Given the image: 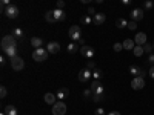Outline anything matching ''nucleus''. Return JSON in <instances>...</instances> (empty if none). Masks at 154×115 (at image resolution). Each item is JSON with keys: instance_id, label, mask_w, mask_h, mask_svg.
I'll list each match as a JSON object with an SVG mask.
<instances>
[{"instance_id": "nucleus-22", "label": "nucleus", "mask_w": 154, "mask_h": 115, "mask_svg": "<svg viewBox=\"0 0 154 115\" xmlns=\"http://www.w3.org/2000/svg\"><path fill=\"white\" fill-rule=\"evenodd\" d=\"M12 37L16 38V40H23V31H22V28H14V31H12V34H11Z\"/></svg>"}, {"instance_id": "nucleus-16", "label": "nucleus", "mask_w": 154, "mask_h": 115, "mask_svg": "<svg viewBox=\"0 0 154 115\" xmlns=\"http://www.w3.org/2000/svg\"><path fill=\"white\" fill-rule=\"evenodd\" d=\"M68 95H69V89L68 87H60L59 91H57V94H56V97L59 98V101L63 100V98H68Z\"/></svg>"}, {"instance_id": "nucleus-37", "label": "nucleus", "mask_w": 154, "mask_h": 115, "mask_svg": "<svg viewBox=\"0 0 154 115\" xmlns=\"http://www.w3.org/2000/svg\"><path fill=\"white\" fill-rule=\"evenodd\" d=\"M86 12H88V16H91V17H94V16L97 14V12L94 11V8H91V6L88 8V11H86Z\"/></svg>"}, {"instance_id": "nucleus-30", "label": "nucleus", "mask_w": 154, "mask_h": 115, "mask_svg": "<svg viewBox=\"0 0 154 115\" xmlns=\"http://www.w3.org/2000/svg\"><path fill=\"white\" fill-rule=\"evenodd\" d=\"M152 6H154V3L151 2V0H146V2L143 3V11H149V9H152Z\"/></svg>"}, {"instance_id": "nucleus-13", "label": "nucleus", "mask_w": 154, "mask_h": 115, "mask_svg": "<svg viewBox=\"0 0 154 115\" xmlns=\"http://www.w3.org/2000/svg\"><path fill=\"white\" fill-rule=\"evenodd\" d=\"M46 51L49 54H57L59 51H60V45L57 42H49L48 46H46Z\"/></svg>"}, {"instance_id": "nucleus-18", "label": "nucleus", "mask_w": 154, "mask_h": 115, "mask_svg": "<svg viewBox=\"0 0 154 115\" xmlns=\"http://www.w3.org/2000/svg\"><path fill=\"white\" fill-rule=\"evenodd\" d=\"M3 52H5V55H6V57H9V60L19 57V55H17V48H16V46H14V48H8V49H5Z\"/></svg>"}, {"instance_id": "nucleus-26", "label": "nucleus", "mask_w": 154, "mask_h": 115, "mask_svg": "<svg viewBox=\"0 0 154 115\" xmlns=\"http://www.w3.org/2000/svg\"><path fill=\"white\" fill-rule=\"evenodd\" d=\"M80 23H82V25H91V23H93V17L88 16V14H86V16H82V17H80Z\"/></svg>"}, {"instance_id": "nucleus-32", "label": "nucleus", "mask_w": 154, "mask_h": 115, "mask_svg": "<svg viewBox=\"0 0 154 115\" xmlns=\"http://www.w3.org/2000/svg\"><path fill=\"white\" fill-rule=\"evenodd\" d=\"M128 29H131V31H136V29H137V22H134V20L128 22Z\"/></svg>"}, {"instance_id": "nucleus-35", "label": "nucleus", "mask_w": 154, "mask_h": 115, "mask_svg": "<svg viewBox=\"0 0 154 115\" xmlns=\"http://www.w3.org/2000/svg\"><path fill=\"white\" fill-rule=\"evenodd\" d=\"M112 49L116 51V52H120V51L123 49V45H122V43H114V46H112Z\"/></svg>"}, {"instance_id": "nucleus-36", "label": "nucleus", "mask_w": 154, "mask_h": 115, "mask_svg": "<svg viewBox=\"0 0 154 115\" xmlns=\"http://www.w3.org/2000/svg\"><path fill=\"white\" fill-rule=\"evenodd\" d=\"M6 94H8V92H6V87H5V86H2V87H0V97L5 98V97H6Z\"/></svg>"}, {"instance_id": "nucleus-8", "label": "nucleus", "mask_w": 154, "mask_h": 115, "mask_svg": "<svg viewBox=\"0 0 154 115\" xmlns=\"http://www.w3.org/2000/svg\"><path fill=\"white\" fill-rule=\"evenodd\" d=\"M131 87L134 89V91H140V89H143V87H145L143 77H134L133 81H131Z\"/></svg>"}, {"instance_id": "nucleus-39", "label": "nucleus", "mask_w": 154, "mask_h": 115, "mask_svg": "<svg viewBox=\"0 0 154 115\" xmlns=\"http://www.w3.org/2000/svg\"><path fill=\"white\" fill-rule=\"evenodd\" d=\"M63 6H65V2H63V0H59L57 2V9H62Z\"/></svg>"}, {"instance_id": "nucleus-19", "label": "nucleus", "mask_w": 154, "mask_h": 115, "mask_svg": "<svg viewBox=\"0 0 154 115\" xmlns=\"http://www.w3.org/2000/svg\"><path fill=\"white\" fill-rule=\"evenodd\" d=\"M54 17H56L57 22H63V20L66 19V14L63 12V9H56L54 11Z\"/></svg>"}, {"instance_id": "nucleus-3", "label": "nucleus", "mask_w": 154, "mask_h": 115, "mask_svg": "<svg viewBox=\"0 0 154 115\" xmlns=\"http://www.w3.org/2000/svg\"><path fill=\"white\" fill-rule=\"evenodd\" d=\"M48 51L46 49H43V48H38V49H34V52H32V58H34V61H46V58H48Z\"/></svg>"}, {"instance_id": "nucleus-6", "label": "nucleus", "mask_w": 154, "mask_h": 115, "mask_svg": "<svg viewBox=\"0 0 154 115\" xmlns=\"http://www.w3.org/2000/svg\"><path fill=\"white\" fill-rule=\"evenodd\" d=\"M19 14H20V9H19L16 5L8 6V8H6V11H5V16H6L8 19H17V17H19Z\"/></svg>"}, {"instance_id": "nucleus-24", "label": "nucleus", "mask_w": 154, "mask_h": 115, "mask_svg": "<svg viewBox=\"0 0 154 115\" xmlns=\"http://www.w3.org/2000/svg\"><path fill=\"white\" fill-rule=\"evenodd\" d=\"M143 52H145L143 46H137V45H136V48L133 49V54H134L136 57H142V55H143Z\"/></svg>"}, {"instance_id": "nucleus-5", "label": "nucleus", "mask_w": 154, "mask_h": 115, "mask_svg": "<svg viewBox=\"0 0 154 115\" xmlns=\"http://www.w3.org/2000/svg\"><path fill=\"white\" fill-rule=\"evenodd\" d=\"M66 114V105L63 101H57L53 106V115H65Z\"/></svg>"}, {"instance_id": "nucleus-43", "label": "nucleus", "mask_w": 154, "mask_h": 115, "mask_svg": "<svg viewBox=\"0 0 154 115\" xmlns=\"http://www.w3.org/2000/svg\"><path fill=\"white\" fill-rule=\"evenodd\" d=\"M108 115H120V112H117V111H112V112H109Z\"/></svg>"}, {"instance_id": "nucleus-11", "label": "nucleus", "mask_w": 154, "mask_h": 115, "mask_svg": "<svg viewBox=\"0 0 154 115\" xmlns=\"http://www.w3.org/2000/svg\"><path fill=\"white\" fill-rule=\"evenodd\" d=\"M11 66H12L14 71H22L25 68V61H23L22 57H16V58L11 60Z\"/></svg>"}, {"instance_id": "nucleus-33", "label": "nucleus", "mask_w": 154, "mask_h": 115, "mask_svg": "<svg viewBox=\"0 0 154 115\" xmlns=\"http://www.w3.org/2000/svg\"><path fill=\"white\" fill-rule=\"evenodd\" d=\"M83 97H85V98H91V100H93V92H91V89H89V87L83 91Z\"/></svg>"}, {"instance_id": "nucleus-9", "label": "nucleus", "mask_w": 154, "mask_h": 115, "mask_svg": "<svg viewBox=\"0 0 154 115\" xmlns=\"http://www.w3.org/2000/svg\"><path fill=\"white\" fill-rule=\"evenodd\" d=\"M130 14H131V20L139 22V20H142L145 17V11H143V8H136L130 12Z\"/></svg>"}, {"instance_id": "nucleus-44", "label": "nucleus", "mask_w": 154, "mask_h": 115, "mask_svg": "<svg viewBox=\"0 0 154 115\" xmlns=\"http://www.w3.org/2000/svg\"><path fill=\"white\" fill-rule=\"evenodd\" d=\"M0 115H6V114H5V112H2V114H0Z\"/></svg>"}, {"instance_id": "nucleus-28", "label": "nucleus", "mask_w": 154, "mask_h": 115, "mask_svg": "<svg viewBox=\"0 0 154 115\" xmlns=\"http://www.w3.org/2000/svg\"><path fill=\"white\" fill-rule=\"evenodd\" d=\"M77 51H80V48H79L77 43H69L68 45V52L69 54H74V52H77Z\"/></svg>"}, {"instance_id": "nucleus-4", "label": "nucleus", "mask_w": 154, "mask_h": 115, "mask_svg": "<svg viewBox=\"0 0 154 115\" xmlns=\"http://www.w3.org/2000/svg\"><path fill=\"white\" fill-rule=\"evenodd\" d=\"M0 46H2V49L5 51V49H8V48H17V40L12 35H5L3 38H2V43H0Z\"/></svg>"}, {"instance_id": "nucleus-14", "label": "nucleus", "mask_w": 154, "mask_h": 115, "mask_svg": "<svg viewBox=\"0 0 154 115\" xmlns=\"http://www.w3.org/2000/svg\"><path fill=\"white\" fill-rule=\"evenodd\" d=\"M105 20H106V16L103 14V12H97V14L93 17V23L96 25V26H99V25H103Z\"/></svg>"}, {"instance_id": "nucleus-41", "label": "nucleus", "mask_w": 154, "mask_h": 115, "mask_svg": "<svg viewBox=\"0 0 154 115\" xmlns=\"http://www.w3.org/2000/svg\"><path fill=\"white\" fill-rule=\"evenodd\" d=\"M5 63H6V58H5V55H2V57H0V65H5Z\"/></svg>"}, {"instance_id": "nucleus-40", "label": "nucleus", "mask_w": 154, "mask_h": 115, "mask_svg": "<svg viewBox=\"0 0 154 115\" xmlns=\"http://www.w3.org/2000/svg\"><path fill=\"white\" fill-rule=\"evenodd\" d=\"M148 61H149V63H151V65L154 66V54H151V55L148 57Z\"/></svg>"}, {"instance_id": "nucleus-2", "label": "nucleus", "mask_w": 154, "mask_h": 115, "mask_svg": "<svg viewBox=\"0 0 154 115\" xmlns=\"http://www.w3.org/2000/svg\"><path fill=\"white\" fill-rule=\"evenodd\" d=\"M89 89H91L93 92V97H100V95H105V87L102 86V83L99 80H94L91 83V86H89Z\"/></svg>"}, {"instance_id": "nucleus-45", "label": "nucleus", "mask_w": 154, "mask_h": 115, "mask_svg": "<svg viewBox=\"0 0 154 115\" xmlns=\"http://www.w3.org/2000/svg\"><path fill=\"white\" fill-rule=\"evenodd\" d=\"M152 48H154V43H152Z\"/></svg>"}, {"instance_id": "nucleus-21", "label": "nucleus", "mask_w": 154, "mask_h": 115, "mask_svg": "<svg viewBox=\"0 0 154 115\" xmlns=\"http://www.w3.org/2000/svg\"><path fill=\"white\" fill-rule=\"evenodd\" d=\"M31 45H32L35 49L42 48V45H43V38H40V37H32V38H31Z\"/></svg>"}, {"instance_id": "nucleus-17", "label": "nucleus", "mask_w": 154, "mask_h": 115, "mask_svg": "<svg viewBox=\"0 0 154 115\" xmlns=\"http://www.w3.org/2000/svg\"><path fill=\"white\" fill-rule=\"evenodd\" d=\"M45 103H46V105H51V106H54V105L57 103V97H56L54 94H51V92L45 94Z\"/></svg>"}, {"instance_id": "nucleus-15", "label": "nucleus", "mask_w": 154, "mask_h": 115, "mask_svg": "<svg viewBox=\"0 0 154 115\" xmlns=\"http://www.w3.org/2000/svg\"><path fill=\"white\" fill-rule=\"evenodd\" d=\"M130 72H131L134 77H143V75H145V71H143L142 68L136 66V65H131V66H130Z\"/></svg>"}, {"instance_id": "nucleus-23", "label": "nucleus", "mask_w": 154, "mask_h": 115, "mask_svg": "<svg viewBox=\"0 0 154 115\" xmlns=\"http://www.w3.org/2000/svg\"><path fill=\"white\" fill-rule=\"evenodd\" d=\"M45 19H46V22H49V23H56V22H57L56 17H54V11H46Z\"/></svg>"}, {"instance_id": "nucleus-42", "label": "nucleus", "mask_w": 154, "mask_h": 115, "mask_svg": "<svg viewBox=\"0 0 154 115\" xmlns=\"http://www.w3.org/2000/svg\"><path fill=\"white\" fill-rule=\"evenodd\" d=\"M149 77L154 80V66H151V69H149Z\"/></svg>"}, {"instance_id": "nucleus-34", "label": "nucleus", "mask_w": 154, "mask_h": 115, "mask_svg": "<svg viewBox=\"0 0 154 115\" xmlns=\"http://www.w3.org/2000/svg\"><path fill=\"white\" fill-rule=\"evenodd\" d=\"M86 68H88L89 71H94V69H96V63H94L93 60H89V61H86Z\"/></svg>"}, {"instance_id": "nucleus-20", "label": "nucleus", "mask_w": 154, "mask_h": 115, "mask_svg": "<svg viewBox=\"0 0 154 115\" xmlns=\"http://www.w3.org/2000/svg\"><path fill=\"white\" fill-rule=\"evenodd\" d=\"M123 49H128V51H133L136 48V43L131 40V38H126V40H123Z\"/></svg>"}, {"instance_id": "nucleus-7", "label": "nucleus", "mask_w": 154, "mask_h": 115, "mask_svg": "<svg viewBox=\"0 0 154 115\" xmlns=\"http://www.w3.org/2000/svg\"><path fill=\"white\" fill-rule=\"evenodd\" d=\"M80 54H82V57H85V58H88V60H91L93 57H94V49L91 48V46H88V45H83V46H80Z\"/></svg>"}, {"instance_id": "nucleus-12", "label": "nucleus", "mask_w": 154, "mask_h": 115, "mask_svg": "<svg viewBox=\"0 0 154 115\" xmlns=\"http://www.w3.org/2000/svg\"><path fill=\"white\" fill-rule=\"evenodd\" d=\"M134 43L137 46H145L146 45V34L145 32H137V35L134 37Z\"/></svg>"}, {"instance_id": "nucleus-1", "label": "nucleus", "mask_w": 154, "mask_h": 115, "mask_svg": "<svg viewBox=\"0 0 154 115\" xmlns=\"http://www.w3.org/2000/svg\"><path fill=\"white\" fill-rule=\"evenodd\" d=\"M68 34H69V37H71V40L79 42V43L83 46V35H82V29H80L79 25H74V26H71L69 31H68Z\"/></svg>"}, {"instance_id": "nucleus-38", "label": "nucleus", "mask_w": 154, "mask_h": 115, "mask_svg": "<svg viewBox=\"0 0 154 115\" xmlns=\"http://www.w3.org/2000/svg\"><path fill=\"white\" fill-rule=\"evenodd\" d=\"M96 115H106L105 114V109H102V108H99V109H96V112H94Z\"/></svg>"}, {"instance_id": "nucleus-10", "label": "nucleus", "mask_w": 154, "mask_h": 115, "mask_svg": "<svg viewBox=\"0 0 154 115\" xmlns=\"http://www.w3.org/2000/svg\"><path fill=\"white\" fill-rule=\"evenodd\" d=\"M93 77V71H89L88 68H83L80 72H79V81H82V83H86L89 78Z\"/></svg>"}, {"instance_id": "nucleus-27", "label": "nucleus", "mask_w": 154, "mask_h": 115, "mask_svg": "<svg viewBox=\"0 0 154 115\" xmlns=\"http://www.w3.org/2000/svg\"><path fill=\"white\" fill-rule=\"evenodd\" d=\"M5 114H6V115H17V109H16L14 106L8 105V106L5 108Z\"/></svg>"}, {"instance_id": "nucleus-31", "label": "nucleus", "mask_w": 154, "mask_h": 115, "mask_svg": "<svg viewBox=\"0 0 154 115\" xmlns=\"http://www.w3.org/2000/svg\"><path fill=\"white\" fill-rule=\"evenodd\" d=\"M143 49H145V52H146V54H149V55L152 54V51H154V48H152V45H151V43H146V45L143 46Z\"/></svg>"}, {"instance_id": "nucleus-29", "label": "nucleus", "mask_w": 154, "mask_h": 115, "mask_svg": "<svg viewBox=\"0 0 154 115\" xmlns=\"http://www.w3.org/2000/svg\"><path fill=\"white\" fill-rule=\"evenodd\" d=\"M93 77H94V80H100L102 77H103V72H102L100 69H97V68H96V69L93 71Z\"/></svg>"}, {"instance_id": "nucleus-25", "label": "nucleus", "mask_w": 154, "mask_h": 115, "mask_svg": "<svg viewBox=\"0 0 154 115\" xmlns=\"http://www.w3.org/2000/svg\"><path fill=\"white\" fill-rule=\"evenodd\" d=\"M116 26H117L119 29H122V28H125V26L128 28V22H126L125 19H122V17H120V19L116 20Z\"/></svg>"}]
</instances>
